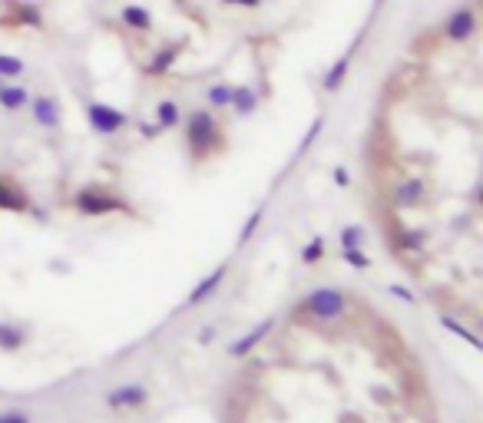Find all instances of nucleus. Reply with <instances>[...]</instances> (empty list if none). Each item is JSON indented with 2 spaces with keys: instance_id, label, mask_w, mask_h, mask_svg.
I'll return each mask as SVG.
<instances>
[{
  "instance_id": "f257e3e1",
  "label": "nucleus",
  "mask_w": 483,
  "mask_h": 423,
  "mask_svg": "<svg viewBox=\"0 0 483 423\" xmlns=\"http://www.w3.org/2000/svg\"><path fill=\"white\" fill-rule=\"evenodd\" d=\"M185 145H189V155L195 163H202L215 149H222V126L209 106H199L185 116Z\"/></svg>"
},
{
  "instance_id": "f03ea898",
  "label": "nucleus",
  "mask_w": 483,
  "mask_h": 423,
  "mask_svg": "<svg viewBox=\"0 0 483 423\" xmlns=\"http://www.w3.org/2000/svg\"><path fill=\"white\" fill-rule=\"evenodd\" d=\"M73 209L87 219H103V215H113V211H126L129 215V202L119 199L116 192L109 189H99V185H83L77 195H73Z\"/></svg>"
},
{
  "instance_id": "7ed1b4c3",
  "label": "nucleus",
  "mask_w": 483,
  "mask_h": 423,
  "mask_svg": "<svg viewBox=\"0 0 483 423\" xmlns=\"http://www.w3.org/2000/svg\"><path fill=\"white\" fill-rule=\"evenodd\" d=\"M348 308H351V298L341 288H315L308 298L301 301V311L308 317H315V321H321V324H331V321L344 317Z\"/></svg>"
},
{
  "instance_id": "20e7f679",
  "label": "nucleus",
  "mask_w": 483,
  "mask_h": 423,
  "mask_svg": "<svg viewBox=\"0 0 483 423\" xmlns=\"http://www.w3.org/2000/svg\"><path fill=\"white\" fill-rule=\"evenodd\" d=\"M83 116H87L89 129L97 136H119L129 126V116L123 113V109H116V106L103 103V99H89L87 106H83Z\"/></svg>"
},
{
  "instance_id": "39448f33",
  "label": "nucleus",
  "mask_w": 483,
  "mask_h": 423,
  "mask_svg": "<svg viewBox=\"0 0 483 423\" xmlns=\"http://www.w3.org/2000/svg\"><path fill=\"white\" fill-rule=\"evenodd\" d=\"M27 109H30L33 126L47 129V133H57L60 126H63V103L53 93H30Z\"/></svg>"
},
{
  "instance_id": "423d86ee",
  "label": "nucleus",
  "mask_w": 483,
  "mask_h": 423,
  "mask_svg": "<svg viewBox=\"0 0 483 423\" xmlns=\"http://www.w3.org/2000/svg\"><path fill=\"white\" fill-rule=\"evenodd\" d=\"M477 33V13L470 4H464V7L450 10V17L444 20V37L450 40V43H467V40H474Z\"/></svg>"
},
{
  "instance_id": "0eeeda50",
  "label": "nucleus",
  "mask_w": 483,
  "mask_h": 423,
  "mask_svg": "<svg viewBox=\"0 0 483 423\" xmlns=\"http://www.w3.org/2000/svg\"><path fill=\"white\" fill-rule=\"evenodd\" d=\"M146 404H149V390L143 384H119L107 394L109 410H139Z\"/></svg>"
},
{
  "instance_id": "6e6552de",
  "label": "nucleus",
  "mask_w": 483,
  "mask_h": 423,
  "mask_svg": "<svg viewBox=\"0 0 483 423\" xmlns=\"http://www.w3.org/2000/svg\"><path fill=\"white\" fill-rule=\"evenodd\" d=\"M0 211H13V215H23V211H33L27 189L10 179V175H0Z\"/></svg>"
},
{
  "instance_id": "1a4fd4ad",
  "label": "nucleus",
  "mask_w": 483,
  "mask_h": 423,
  "mask_svg": "<svg viewBox=\"0 0 483 423\" xmlns=\"http://www.w3.org/2000/svg\"><path fill=\"white\" fill-rule=\"evenodd\" d=\"M119 23H123L129 33H143V37L156 30V17L146 4H123V7H119Z\"/></svg>"
},
{
  "instance_id": "9d476101",
  "label": "nucleus",
  "mask_w": 483,
  "mask_h": 423,
  "mask_svg": "<svg viewBox=\"0 0 483 423\" xmlns=\"http://www.w3.org/2000/svg\"><path fill=\"white\" fill-rule=\"evenodd\" d=\"M225 278H229V265H219V268H212L202 281H199V285H195L192 291H189L185 304H189V308H199V304H205V301L212 298L215 291L222 288V281H225Z\"/></svg>"
},
{
  "instance_id": "9b49d317",
  "label": "nucleus",
  "mask_w": 483,
  "mask_h": 423,
  "mask_svg": "<svg viewBox=\"0 0 483 423\" xmlns=\"http://www.w3.org/2000/svg\"><path fill=\"white\" fill-rule=\"evenodd\" d=\"M271 331H275V317H265L261 324L251 327L249 334H242L239 341H232V344H229V357H245V354H251V351H255V347H259L261 341L271 334Z\"/></svg>"
},
{
  "instance_id": "f8f14e48",
  "label": "nucleus",
  "mask_w": 483,
  "mask_h": 423,
  "mask_svg": "<svg viewBox=\"0 0 483 423\" xmlns=\"http://www.w3.org/2000/svg\"><path fill=\"white\" fill-rule=\"evenodd\" d=\"M259 103H261V97L255 87H249V83H235L232 87V103H229V109H232L239 119H249V116L259 113Z\"/></svg>"
},
{
  "instance_id": "ddd939ff",
  "label": "nucleus",
  "mask_w": 483,
  "mask_h": 423,
  "mask_svg": "<svg viewBox=\"0 0 483 423\" xmlns=\"http://www.w3.org/2000/svg\"><path fill=\"white\" fill-rule=\"evenodd\" d=\"M351 63H354V50H344V53H341V57L325 70V77H321V89H325V93H338V89L344 87L348 73H351Z\"/></svg>"
},
{
  "instance_id": "4468645a",
  "label": "nucleus",
  "mask_w": 483,
  "mask_h": 423,
  "mask_svg": "<svg viewBox=\"0 0 483 423\" xmlns=\"http://www.w3.org/2000/svg\"><path fill=\"white\" fill-rule=\"evenodd\" d=\"M424 192H427V182L420 175H411V179H404V182L394 189V205L397 209H414V205H420Z\"/></svg>"
},
{
  "instance_id": "2eb2a0df",
  "label": "nucleus",
  "mask_w": 483,
  "mask_h": 423,
  "mask_svg": "<svg viewBox=\"0 0 483 423\" xmlns=\"http://www.w3.org/2000/svg\"><path fill=\"white\" fill-rule=\"evenodd\" d=\"M27 103H30V89L20 79L0 87V109L4 113H20V109H27Z\"/></svg>"
},
{
  "instance_id": "dca6fc26",
  "label": "nucleus",
  "mask_w": 483,
  "mask_h": 423,
  "mask_svg": "<svg viewBox=\"0 0 483 423\" xmlns=\"http://www.w3.org/2000/svg\"><path fill=\"white\" fill-rule=\"evenodd\" d=\"M179 50H183V43H169V47H159V50L153 53V60L146 63V73H149V77H165V73L175 67V60H179Z\"/></svg>"
},
{
  "instance_id": "f3484780",
  "label": "nucleus",
  "mask_w": 483,
  "mask_h": 423,
  "mask_svg": "<svg viewBox=\"0 0 483 423\" xmlns=\"http://www.w3.org/2000/svg\"><path fill=\"white\" fill-rule=\"evenodd\" d=\"M30 331L23 324H13V321H0V351H7V354H13V351H20V347L27 344Z\"/></svg>"
},
{
  "instance_id": "a211bd4d",
  "label": "nucleus",
  "mask_w": 483,
  "mask_h": 423,
  "mask_svg": "<svg viewBox=\"0 0 483 423\" xmlns=\"http://www.w3.org/2000/svg\"><path fill=\"white\" fill-rule=\"evenodd\" d=\"M179 123H183V106L175 99H159L156 103V126L165 133V129H175Z\"/></svg>"
},
{
  "instance_id": "6ab92c4d",
  "label": "nucleus",
  "mask_w": 483,
  "mask_h": 423,
  "mask_svg": "<svg viewBox=\"0 0 483 423\" xmlns=\"http://www.w3.org/2000/svg\"><path fill=\"white\" fill-rule=\"evenodd\" d=\"M232 87H235V83H225V79H219V83H212V87L205 89V103H209V109H212V113H222V109H229V103H232Z\"/></svg>"
},
{
  "instance_id": "aec40b11",
  "label": "nucleus",
  "mask_w": 483,
  "mask_h": 423,
  "mask_svg": "<svg viewBox=\"0 0 483 423\" xmlns=\"http://www.w3.org/2000/svg\"><path fill=\"white\" fill-rule=\"evenodd\" d=\"M437 321H440V327H444V331H450V334H457V337H464V341H467L470 347H477V351L483 347V344H480V337H477L474 331H470V327L464 324V321H457V317H450V314H440Z\"/></svg>"
},
{
  "instance_id": "412c9836",
  "label": "nucleus",
  "mask_w": 483,
  "mask_h": 423,
  "mask_svg": "<svg viewBox=\"0 0 483 423\" xmlns=\"http://www.w3.org/2000/svg\"><path fill=\"white\" fill-rule=\"evenodd\" d=\"M23 73H27V63L17 53H0V79L13 83V79H23Z\"/></svg>"
},
{
  "instance_id": "4be33fe9",
  "label": "nucleus",
  "mask_w": 483,
  "mask_h": 423,
  "mask_svg": "<svg viewBox=\"0 0 483 423\" xmlns=\"http://www.w3.org/2000/svg\"><path fill=\"white\" fill-rule=\"evenodd\" d=\"M424 245H427L424 229H401V235H397V248L401 251H420Z\"/></svg>"
},
{
  "instance_id": "5701e85b",
  "label": "nucleus",
  "mask_w": 483,
  "mask_h": 423,
  "mask_svg": "<svg viewBox=\"0 0 483 423\" xmlns=\"http://www.w3.org/2000/svg\"><path fill=\"white\" fill-rule=\"evenodd\" d=\"M301 265H308V268H315L321 258H325V235H315V238H308V245L298 251Z\"/></svg>"
},
{
  "instance_id": "b1692460",
  "label": "nucleus",
  "mask_w": 483,
  "mask_h": 423,
  "mask_svg": "<svg viewBox=\"0 0 483 423\" xmlns=\"http://www.w3.org/2000/svg\"><path fill=\"white\" fill-rule=\"evenodd\" d=\"M338 238L341 248H364V225H344Z\"/></svg>"
},
{
  "instance_id": "393cba45",
  "label": "nucleus",
  "mask_w": 483,
  "mask_h": 423,
  "mask_svg": "<svg viewBox=\"0 0 483 423\" xmlns=\"http://www.w3.org/2000/svg\"><path fill=\"white\" fill-rule=\"evenodd\" d=\"M341 258L348 261L351 268H358V271L371 268V255H367L364 248H341Z\"/></svg>"
},
{
  "instance_id": "a878e982",
  "label": "nucleus",
  "mask_w": 483,
  "mask_h": 423,
  "mask_svg": "<svg viewBox=\"0 0 483 423\" xmlns=\"http://www.w3.org/2000/svg\"><path fill=\"white\" fill-rule=\"evenodd\" d=\"M261 219H265V209H255L249 215V221L242 225V231H239V245H245V241H251V235L259 231V225H261Z\"/></svg>"
},
{
  "instance_id": "bb28decb",
  "label": "nucleus",
  "mask_w": 483,
  "mask_h": 423,
  "mask_svg": "<svg viewBox=\"0 0 483 423\" xmlns=\"http://www.w3.org/2000/svg\"><path fill=\"white\" fill-rule=\"evenodd\" d=\"M321 129H325V116H318V119L308 126V133H305V139H301V145H298V155H305L311 145H315V139H318Z\"/></svg>"
},
{
  "instance_id": "cd10ccee",
  "label": "nucleus",
  "mask_w": 483,
  "mask_h": 423,
  "mask_svg": "<svg viewBox=\"0 0 483 423\" xmlns=\"http://www.w3.org/2000/svg\"><path fill=\"white\" fill-rule=\"evenodd\" d=\"M387 291H391L394 298L407 301V304H414V301H417V295H414V291H411V288H404V285H391V288H387Z\"/></svg>"
},
{
  "instance_id": "c85d7f7f",
  "label": "nucleus",
  "mask_w": 483,
  "mask_h": 423,
  "mask_svg": "<svg viewBox=\"0 0 483 423\" xmlns=\"http://www.w3.org/2000/svg\"><path fill=\"white\" fill-rule=\"evenodd\" d=\"M0 423H33V420H30L23 410H4V414H0Z\"/></svg>"
},
{
  "instance_id": "c756f323",
  "label": "nucleus",
  "mask_w": 483,
  "mask_h": 423,
  "mask_svg": "<svg viewBox=\"0 0 483 423\" xmlns=\"http://www.w3.org/2000/svg\"><path fill=\"white\" fill-rule=\"evenodd\" d=\"M219 4H225V7H239V10H259L261 0H219Z\"/></svg>"
},
{
  "instance_id": "7c9ffc66",
  "label": "nucleus",
  "mask_w": 483,
  "mask_h": 423,
  "mask_svg": "<svg viewBox=\"0 0 483 423\" xmlns=\"http://www.w3.org/2000/svg\"><path fill=\"white\" fill-rule=\"evenodd\" d=\"M335 182H338L341 189H348V185H351V179H348V169H344V165H338V169H335Z\"/></svg>"
},
{
  "instance_id": "2f4dec72",
  "label": "nucleus",
  "mask_w": 483,
  "mask_h": 423,
  "mask_svg": "<svg viewBox=\"0 0 483 423\" xmlns=\"http://www.w3.org/2000/svg\"><path fill=\"white\" fill-rule=\"evenodd\" d=\"M215 337V327H202V334H199V344H209Z\"/></svg>"
},
{
  "instance_id": "473e14b6",
  "label": "nucleus",
  "mask_w": 483,
  "mask_h": 423,
  "mask_svg": "<svg viewBox=\"0 0 483 423\" xmlns=\"http://www.w3.org/2000/svg\"><path fill=\"white\" fill-rule=\"evenodd\" d=\"M4 83H7V79H0V87H4Z\"/></svg>"
}]
</instances>
